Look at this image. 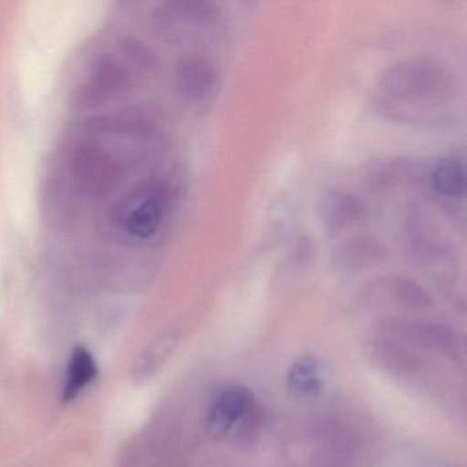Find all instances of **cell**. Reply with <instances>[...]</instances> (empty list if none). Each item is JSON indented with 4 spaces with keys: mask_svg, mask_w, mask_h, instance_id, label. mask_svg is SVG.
<instances>
[{
    "mask_svg": "<svg viewBox=\"0 0 467 467\" xmlns=\"http://www.w3.org/2000/svg\"><path fill=\"white\" fill-rule=\"evenodd\" d=\"M450 94V80L441 67L423 59H407L382 75L377 103L398 121H431L444 110Z\"/></svg>",
    "mask_w": 467,
    "mask_h": 467,
    "instance_id": "obj_1",
    "label": "cell"
},
{
    "mask_svg": "<svg viewBox=\"0 0 467 467\" xmlns=\"http://www.w3.org/2000/svg\"><path fill=\"white\" fill-rule=\"evenodd\" d=\"M70 179L84 196L99 198L110 192L122 176V166L111 152L95 143H81L73 150Z\"/></svg>",
    "mask_w": 467,
    "mask_h": 467,
    "instance_id": "obj_2",
    "label": "cell"
},
{
    "mask_svg": "<svg viewBox=\"0 0 467 467\" xmlns=\"http://www.w3.org/2000/svg\"><path fill=\"white\" fill-rule=\"evenodd\" d=\"M165 185L149 182L125 199L119 209V221L125 232L138 239L157 234L165 214Z\"/></svg>",
    "mask_w": 467,
    "mask_h": 467,
    "instance_id": "obj_3",
    "label": "cell"
},
{
    "mask_svg": "<svg viewBox=\"0 0 467 467\" xmlns=\"http://www.w3.org/2000/svg\"><path fill=\"white\" fill-rule=\"evenodd\" d=\"M379 330H381V336L399 341L404 346L441 352L450 357L458 355L459 341L455 332L437 322L388 318L381 322Z\"/></svg>",
    "mask_w": 467,
    "mask_h": 467,
    "instance_id": "obj_4",
    "label": "cell"
},
{
    "mask_svg": "<svg viewBox=\"0 0 467 467\" xmlns=\"http://www.w3.org/2000/svg\"><path fill=\"white\" fill-rule=\"evenodd\" d=\"M256 409L253 390L245 385H232L215 399L204 417V429L212 439L223 440Z\"/></svg>",
    "mask_w": 467,
    "mask_h": 467,
    "instance_id": "obj_5",
    "label": "cell"
},
{
    "mask_svg": "<svg viewBox=\"0 0 467 467\" xmlns=\"http://www.w3.org/2000/svg\"><path fill=\"white\" fill-rule=\"evenodd\" d=\"M130 78L127 67L116 59H100L78 88V105L92 108L119 97L128 88Z\"/></svg>",
    "mask_w": 467,
    "mask_h": 467,
    "instance_id": "obj_6",
    "label": "cell"
},
{
    "mask_svg": "<svg viewBox=\"0 0 467 467\" xmlns=\"http://www.w3.org/2000/svg\"><path fill=\"white\" fill-rule=\"evenodd\" d=\"M322 225L330 234L348 231L368 217L365 203L354 193L341 188L327 190L319 202Z\"/></svg>",
    "mask_w": 467,
    "mask_h": 467,
    "instance_id": "obj_7",
    "label": "cell"
},
{
    "mask_svg": "<svg viewBox=\"0 0 467 467\" xmlns=\"http://www.w3.org/2000/svg\"><path fill=\"white\" fill-rule=\"evenodd\" d=\"M368 296L379 305L395 306L407 311H426L433 307L431 294L420 283L403 275L377 281L368 291Z\"/></svg>",
    "mask_w": 467,
    "mask_h": 467,
    "instance_id": "obj_8",
    "label": "cell"
},
{
    "mask_svg": "<svg viewBox=\"0 0 467 467\" xmlns=\"http://www.w3.org/2000/svg\"><path fill=\"white\" fill-rule=\"evenodd\" d=\"M220 10L209 2H176L166 5L162 20L179 35H203L217 26Z\"/></svg>",
    "mask_w": 467,
    "mask_h": 467,
    "instance_id": "obj_9",
    "label": "cell"
},
{
    "mask_svg": "<svg viewBox=\"0 0 467 467\" xmlns=\"http://www.w3.org/2000/svg\"><path fill=\"white\" fill-rule=\"evenodd\" d=\"M368 358L379 370L399 379H411L422 368L418 355L409 348V346L379 336L368 346Z\"/></svg>",
    "mask_w": 467,
    "mask_h": 467,
    "instance_id": "obj_10",
    "label": "cell"
},
{
    "mask_svg": "<svg viewBox=\"0 0 467 467\" xmlns=\"http://www.w3.org/2000/svg\"><path fill=\"white\" fill-rule=\"evenodd\" d=\"M218 73L214 65L202 57L190 56L176 65V84L180 94L190 100H203L214 92Z\"/></svg>",
    "mask_w": 467,
    "mask_h": 467,
    "instance_id": "obj_11",
    "label": "cell"
},
{
    "mask_svg": "<svg viewBox=\"0 0 467 467\" xmlns=\"http://www.w3.org/2000/svg\"><path fill=\"white\" fill-rule=\"evenodd\" d=\"M387 256L384 245L370 236H354L344 240L333 251L336 266L347 272H359L377 266Z\"/></svg>",
    "mask_w": 467,
    "mask_h": 467,
    "instance_id": "obj_12",
    "label": "cell"
},
{
    "mask_svg": "<svg viewBox=\"0 0 467 467\" xmlns=\"http://www.w3.org/2000/svg\"><path fill=\"white\" fill-rule=\"evenodd\" d=\"M179 343L180 333L177 330H165L157 336L139 355L133 366V379L144 382L154 377L176 351Z\"/></svg>",
    "mask_w": 467,
    "mask_h": 467,
    "instance_id": "obj_13",
    "label": "cell"
},
{
    "mask_svg": "<svg viewBox=\"0 0 467 467\" xmlns=\"http://www.w3.org/2000/svg\"><path fill=\"white\" fill-rule=\"evenodd\" d=\"M288 389L297 398H314L324 388L322 366L317 358L305 355L292 363L286 376Z\"/></svg>",
    "mask_w": 467,
    "mask_h": 467,
    "instance_id": "obj_14",
    "label": "cell"
},
{
    "mask_svg": "<svg viewBox=\"0 0 467 467\" xmlns=\"http://www.w3.org/2000/svg\"><path fill=\"white\" fill-rule=\"evenodd\" d=\"M98 374L97 362L86 347H78L70 357L67 365V379L64 385V400L78 398Z\"/></svg>",
    "mask_w": 467,
    "mask_h": 467,
    "instance_id": "obj_15",
    "label": "cell"
},
{
    "mask_svg": "<svg viewBox=\"0 0 467 467\" xmlns=\"http://www.w3.org/2000/svg\"><path fill=\"white\" fill-rule=\"evenodd\" d=\"M431 185L445 198H461L466 191V171L463 161L448 157L440 161L431 171Z\"/></svg>",
    "mask_w": 467,
    "mask_h": 467,
    "instance_id": "obj_16",
    "label": "cell"
}]
</instances>
